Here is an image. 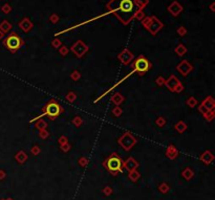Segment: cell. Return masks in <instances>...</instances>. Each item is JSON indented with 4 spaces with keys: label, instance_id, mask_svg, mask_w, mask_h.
Here are the masks:
<instances>
[{
    "label": "cell",
    "instance_id": "cell-1",
    "mask_svg": "<svg viewBox=\"0 0 215 200\" xmlns=\"http://www.w3.org/2000/svg\"><path fill=\"white\" fill-rule=\"evenodd\" d=\"M107 8L124 24L128 23L137 15L139 10L134 0H112L108 3Z\"/></svg>",
    "mask_w": 215,
    "mask_h": 200
},
{
    "label": "cell",
    "instance_id": "cell-2",
    "mask_svg": "<svg viewBox=\"0 0 215 200\" xmlns=\"http://www.w3.org/2000/svg\"><path fill=\"white\" fill-rule=\"evenodd\" d=\"M5 45L11 52H16V50L19 49V48L21 47V45H22V40H21L18 35L13 33L12 35H10V36L5 39Z\"/></svg>",
    "mask_w": 215,
    "mask_h": 200
},
{
    "label": "cell",
    "instance_id": "cell-3",
    "mask_svg": "<svg viewBox=\"0 0 215 200\" xmlns=\"http://www.w3.org/2000/svg\"><path fill=\"white\" fill-rule=\"evenodd\" d=\"M107 169L111 172H117V171L121 170V167H122V161L117 155H112L111 157H109L107 159L106 162Z\"/></svg>",
    "mask_w": 215,
    "mask_h": 200
},
{
    "label": "cell",
    "instance_id": "cell-4",
    "mask_svg": "<svg viewBox=\"0 0 215 200\" xmlns=\"http://www.w3.org/2000/svg\"><path fill=\"white\" fill-rule=\"evenodd\" d=\"M61 112V107L57 104L56 102H50L48 103L45 107V114L49 116L50 118L57 117Z\"/></svg>",
    "mask_w": 215,
    "mask_h": 200
},
{
    "label": "cell",
    "instance_id": "cell-5",
    "mask_svg": "<svg viewBox=\"0 0 215 200\" xmlns=\"http://www.w3.org/2000/svg\"><path fill=\"white\" fill-rule=\"evenodd\" d=\"M150 68V63L144 58V57H140L137 61L134 62V69L139 72H145Z\"/></svg>",
    "mask_w": 215,
    "mask_h": 200
},
{
    "label": "cell",
    "instance_id": "cell-6",
    "mask_svg": "<svg viewBox=\"0 0 215 200\" xmlns=\"http://www.w3.org/2000/svg\"><path fill=\"white\" fill-rule=\"evenodd\" d=\"M144 24H145V26L152 33V34H154L155 32H157V30L162 27V23L155 18L146 19V22H144Z\"/></svg>",
    "mask_w": 215,
    "mask_h": 200
},
{
    "label": "cell",
    "instance_id": "cell-7",
    "mask_svg": "<svg viewBox=\"0 0 215 200\" xmlns=\"http://www.w3.org/2000/svg\"><path fill=\"white\" fill-rule=\"evenodd\" d=\"M168 10H169V12H170L171 14L173 15V16H177V15L179 14V12H182V11H183V8H182V6L179 5V4L177 3L176 1H175V2H173V3L171 4L170 6H169Z\"/></svg>",
    "mask_w": 215,
    "mask_h": 200
},
{
    "label": "cell",
    "instance_id": "cell-8",
    "mask_svg": "<svg viewBox=\"0 0 215 200\" xmlns=\"http://www.w3.org/2000/svg\"><path fill=\"white\" fill-rule=\"evenodd\" d=\"M19 25H20V27L22 28L23 30H25V32H27V30H30V28L33 27V23L30 22L28 19H23L22 21H21L20 23H19Z\"/></svg>",
    "mask_w": 215,
    "mask_h": 200
},
{
    "label": "cell",
    "instance_id": "cell-9",
    "mask_svg": "<svg viewBox=\"0 0 215 200\" xmlns=\"http://www.w3.org/2000/svg\"><path fill=\"white\" fill-rule=\"evenodd\" d=\"M120 58H121V60H122L124 63H128L129 61H130L131 59L133 58V56L128 52V50H125L124 52H122V54L120 55Z\"/></svg>",
    "mask_w": 215,
    "mask_h": 200
},
{
    "label": "cell",
    "instance_id": "cell-10",
    "mask_svg": "<svg viewBox=\"0 0 215 200\" xmlns=\"http://www.w3.org/2000/svg\"><path fill=\"white\" fill-rule=\"evenodd\" d=\"M50 20H52V22H57V21H58V16H57V15H52V16L50 17Z\"/></svg>",
    "mask_w": 215,
    "mask_h": 200
},
{
    "label": "cell",
    "instance_id": "cell-11",
    "mask_svg": "<svg viewBox=\"0 0 215 200\" xmlns=\"http://www.w3.org/2000/svg\"><path fill=\"white\" fill-rule=\"evenodd\" d=\"M179 35H185V34H184V33H185V28H184V27L179 28Z\"/></svg>",
    "mask_w": 215,
    "mask_h": 200
},
{
    "label": "cell",
    "instance_id": "cell-12",
    "mask_svg": "<svg viewBox=\"0 0 215 200\" xmlns=\"http://www.w3.org/2000/svg\"><path fill=\"white\" fill-rule=\"evenodd\" d=\"M3 11H4V12H8V11H10V8H8V5H4L3 6Z\"/></svg>",
    "mask_w": 215,
    "mask_h": 200
},
{
    "label": "cell",
    "instance_id": "cell-13",
    "mask_svg": "<svg viewBox=\"0 0 215 200\" xmlns=\"http://www.w3.org/2000/svg\"><path fill=\"white\" fill-rule=\"evenodd\" d=\"M1 37H2V33L0 32V39H1Z\"/></svg>",
    "mask_w": 215,
    "mask_h": 200
}]
</instances>
